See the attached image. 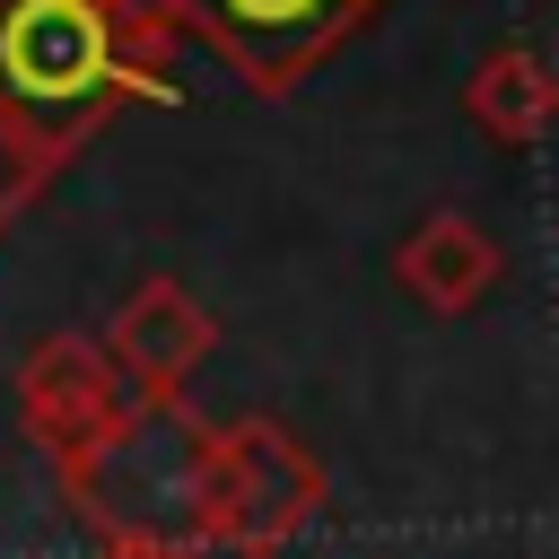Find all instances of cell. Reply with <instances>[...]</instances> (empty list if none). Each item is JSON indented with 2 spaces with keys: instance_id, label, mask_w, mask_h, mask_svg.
Here are the masks:
<instances>
[{
  "instance_id": "3",
  "label": "cell",
  "mask_w": 559,
  "mask_h": 559,
  "mask_svg": "<svg viewBox=\"0 0 559 559\" xmlns=\"http://www.w3.org/2000/svg\"><path fill=\"white\" fill-rule=\"evenodd\" d=\"M393 0H166L175 35L210 44L253 96L306 87L358 26H376Z\"/></svg>"
},
{
  "instance_id": "7",
  "label": "cell",
  "mask_w": 559,
  "mask_h": 559,
  "mask_svg": "<svg viewBox=\"0 0 559 559\" xmlns=\"http://www.w3.org/2000/svg\"><path fill=\"white\" fill-rule=\"evenodd\" d=\"M498 245L463 218V210H428L402 245H393V280H402V297L411 306H428V314H472L489 288H498Z\"/></svg>"
},
{
  "instance_id": "1",
  "label": "cell",
  "mask_w": 559,
  "mask_h": 559,
  "mask_svg": "<svg viewBox=\"0 0 559 559\" xmlns=\"http://www.w3.org/2000/svg\"><path fill=\"white\" fill-rule=\"evenodd\" d=\"M166 0H0V131L52 175L140 96H166Z\"/></svg>"
},
{
  "instance_id": "5",
  "label": "cell",
  "mask_w": 559,
  "mask_h": 559,
  "mask_svg": "<svg viewBox=\"0 0 559 559\" xmlns=\"http://www.w3.org/2000/svg\"><path fill=\"white\" fill-rule=\"evenodd\" d=\"M96 349L114 358V376H122V393H183L192 384V367L218 349V314L183 288V280H140L122 306H114V323L96 332Z\"/></svg>"
},
{
  "instance_id": "8",
  "label": "cell",
  "mask_w": 559,
  "mask_h": 559,
  "mask_svg": "<svg viewBox=\"0 0 559 559\" xmlns=\"http://www.w3.org/2000/svg\"><path fill=\"white\" fill-rule=\"evenodd\" d=\"M550 105H559V87H550V70H542L533 44H498V52H480V70L463 79V114H472V131L498 140V148H533V140L550 131Z\"/></svg>"
},
{
  "instance_id": "10",
  "label": "cell",
  "mask_w": 559,
  "mask_h": 559,
  "mask_svg": "<svg viewBox=\"0 0 559 559\" xmlns=\"http://www.w3.org/2000/svg\"><path fill=\"white\" fill-rule=\"evenodd\" d=\"M96 559H166V550H96Z\"/></svg>"
},
{
  "instance_id": "6",
  "label": "cell",
  "mask_w": 559,
  "mask_h": 559,
  "mask_svg": "<svg viewBox=\"0 0 559 559\" xmlns=\"http://www.w3.org/2000/svg\"><path fill=\"white\" fill-rule=\"evenodd\" d=\"M114 402H122V376H114V358L96 349V332H52V341H35L26 367H17V419H26V437H35L52 463L79 454V445L114 419Z\"/></svg>"
},
{
  "instance_id": "4",
  "label": "cell",
  "mask_w": 559,
  "mask_h": 559,
  "mask_svg": "<svg viewBox=\"0 0 559 559\" xmlns=\"http://www.w3.org/2000/svg\"><path fill=\"white\" fill-rule=\"evenodd\" d=\"M323 515V463L280 419H227L210 437V550H280Z\"/></svg>"
},
{
  "instance_id": "2",
  "label": "cell",
  "mask_w": 559,
  "mask_h": 559,
  "mask_svg": "<svg viewBox=\"0 0 559 559\" xmlns=\"http://www.w3.org/2000/svg\"><path fill=\"white\" fill-rule=\"evenodd\" d=\"M210 437L218 428L183 393H122L114 419L52 472L105 550L210 559Z\"/></svg>"
},
{
  "instance_id": "9",
  "label": "cell",
  "mask_w": 559,
  "mask_h": 559,
  "mask_svg": "<svg viewBox=\"0 0 559 559\" xmlns=\"http://www.w3.org/2000/svg\"><path fill=\"white\" fill-rule=\"evenodd\" d=\"M44 183H52V166H44L26 140H9V131H0V236L17 227V210H26Z\"/></svg>"
}]
</instances>
